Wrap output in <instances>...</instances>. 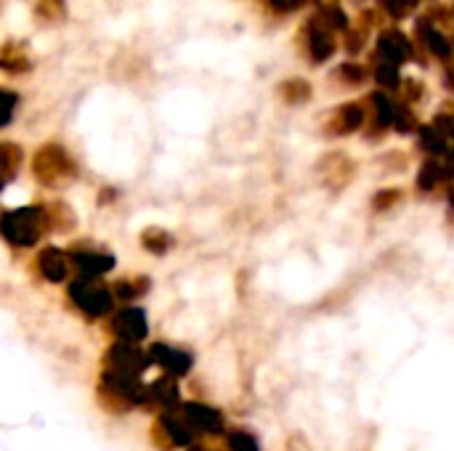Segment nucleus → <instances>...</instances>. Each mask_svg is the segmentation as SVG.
<instances>
[{
	"label": "nucleus",
	"instance_id": "obj_1",
	"mask_svg": "<svg viewBox=\"0 0 454 451\" xmlns=\"http://www.w3.org/2000/svg\"><path fill=\"white\" fill-rule=\"evenodd\" d=\"M53 231L48 202L19 205L0 213V239L13 250H32Z\"/></svg>",
	"mask_w": 454,
	"mask_h": 451
},
{
	"label": "nucleus",
	"instance_id": "obj_2",
	"mask_svg": "<svg viewBox=\"0 0 454 451\" xmlns=\"http://www.w3.org/2000/svg\"><path fill=\"white\" fill-rule=\"evenodd\" d=\"M96 396L101 409L125 415L133 409H149V385L141 377L101 369L96 383Z\"/></svg>",
	"mask_w": 454,
	"mask_h": 451
},
{
	"label": "nucleus",
	"instance_id": "obj_3",
	"mask_svg": "<svg viewBox=\"0 0 454 451\" xmlns=\"http://www.w3.org/2000/svg\"><path fill=\"white\" fill-rule=\"evenodd\" d=\"M67 303L72 306V311L96 324V322H109L112 314L117 311V300L112 287L104 279H85V276H72L67 284Z\"/></svg>",
	"mask_w": 454,
	"mask_h": 451
},
{
	"label": "nucleus",
	"instance_id": "obj_4",
	"mask_svg": "<svg viewBox=\"0 0 454 451\" xmlns=\"http://www.w3.org/2000/svg\"><path fill=\"white\" fill-rule=\"evenodd\" d=\"M32 173L45 189H64L77 178V162L61 144H45L32 157Z\"/></svg>",
	"mask_w": 454,
	"mask_h": 451
},
{
	"label": "nucleus",
	"instance_id": "obj_5",
	"mask_svg": "<svg viewBox=\"0 0 454 451\" xmlns=\"http://www.w3.org/2000/svg\"><path fill=\"white\" fill-rule=\"evenodd\" d=\"M67 255H69V263H72V274L74 276H85V279H104L117 266L114 253L101 247V245H96V242H90V239L72 242L67 247Z\"/></svg>",
	"mask_w": 454,
	"mask_h": 451
},
{
	"label": "nucleus",
	"instance_id": "obj_6",
	"mask_svg": "<svg viewBox=\"0 0 454 451\" xmlns=\"http://www.w3.org/2000/svg\"><path fill=\"white\" fill-rule=\"evenodd\" d=\"M149 367H152L149 354L141 346H136V343L112 340L109 348L101 356V369L120 372V375H130V377H141Z\"/></svg>",
	"mask_w": 454,
	"mask_h": 451
},
{
	"label": "nucleus",
	"instance_id": "obj_7",
	"mask_svg": "<svg viewBox=\"0 0 454 451\" xmlns=\"http://www.w3.org/2000/svg\"><path fill=\"white\" fill-rule=\"evenodd\" d=\"M194 441V431L178 412H160L152 425V444L160 451L189 449Z\"/></svg>",
	"mask_w": 454,
	"mask_h": 451
},
{
	"label": "nucleus",
	"instance_id": "obj_8",
	"mask_svg": "<svg viewBox=\"0 0 454 451\" xmlns=\"http://www.w3.org/2000/svg\"><path fill=\"white\" fill-rule=\"evenodd\" d=\"M106 327H109L112 340H120V343L141 346L149 338V316L138 306H122L120 311L112 314Z\"/></svg>",
	"mask_w": 454,
	"mask_h": 451
},
{
	"label": "nucleus",
	"instance_id": "obj_9",
	"mask_svg": "<svg viewBox=\"0 0 454 451\" xmlns=\"http://www.w3.org/2000/svg\"><path fill=\"white\" fill-rule=\"evenodd\" d=\"M149 354V362L152 367H160L165 377H173V380H181L192 372L194 367V356L173 343H165V340H157L146 348Z\"/></svg>",
	"mask_w": 454,
	"mask_h": 451
},
{
	"label": "nucleus",
	"instance_id": "obj_10",
	"mask_svg": "<svg viewBox=\"0 0 454 451\" xmlns=\"http://www.w3.org/2000/svg\"><path fill=\"white\" fill-rule=\"evenodd\" d=\"M32 266H35V274L48 284H69V279L74 276L67 247H56V245L40 247Z\"/></svg>",
	"mask_w": 454,
	"mask_h": 451
},
{
	"label": "nucleus",
	"instance_id": "obj_11",
	"mask_svg": "<svg viewBox=\"0 0 454 451\" xmlns=\"http://www.w3.org/2000/svg\"><path fill=\"white\" fill-rule=\"evenodd\" d=\"M181 415L184 420L189 423V428L194 433H202V436H215L223 431V415L210 407V404H200V401H189L181 407Z\"/></svg>",
	"mask_w": 454,
	"mask_h": 451
},
{
	"label": "nucleus",
	"instance_id": "obj_12",
	"mask_svg": "<svg viewBox=\"0 0 454 451\" xmlns=\"http://www.w3.org/2000/svg\"><path fill=\"white\" fill-rule=\"evenodd\" d=\"M181 404V391H178V380L173 377H157L154 383H149V409H160V412H176Z\"/></svg>",
	"mask_w": 454,
	"mask_h": 451
},
{
	"label": "nucleus",
	"instance_id": "obj_13",
	"mask_svg": "<svg viewBox=\"0 0 454 451\" xmlns=\"http://www.w3.org/2000/svg\"><path fill=\"white\" fill-rule=\"evenodd\" d=\"M109 287H112L117 303H122V306H136V300H141V298L152 290V282H149V276H122V279H117V282L109 284Z\"/></svg>",
	"mask_w": 454,
	"mask_h": 451
},
{
	"label": "nucleus",
	"instance_id": "obj_14",
	"mask_svg": "<svg viewBox=\"0 0 454 451\" xmlns=\"http://www.w3.org/2000/svg\"><path fill=\"white\" fill-rule=\"evenodd\" d=\"M21 162H24L21 146L11 144V141H0V194L5 191L8 183L16 181V175L21 170Z\"/></svg>",
	"mask_w": 454,
	"mask_h": 451
},
{
	"label": "nucleus",
	"instance_id": "obj_15",
	"mask_svg": "<svg viewBox=\"0 0 454 451\" xmlns=\"http://www.w3.org/2000/svg\"><path fill=\"white\" fill-rule=\"evenodd\" d=\"M173 245H176V237L168 231V229H160V226H149V229H144L141 231V247L146 250V253H152V255H165V253H170L173 250Z\"/></svg>",
	"mask_w": 454,
	"mask_h": 451
},
{
	"label": "nucleus",
	"instance_id": "obj_16",
	"mask_svg": "<svg viewBox=\"0 0 454 451\" xmlns=\"http://www.w3.org/2000/svg\"><path fill=\"white\" fill-rule=\"evenodd\" d=\"M380 53H383L388 61L399 64V61H404V58L410 56V43H407V37H404L402 32H386V35L380 37Z\"/></svg>",
	"mask_w": 454,
	"mask_h": 451
},
{
	"label": "nucleus",
	"instance_id": "obj_17",
	"mask_svg": "<svg viewBox=\"0 0 454 451\" xmlns=\"http://www.w3.org/2000/svg\"><path fill=\"white\" fill-rule=\"evenodd\" d=\"M0 66L5 72H27L29 69V58H27V53L16 43H8L0 51Z\"/></svg>",
	"mask_w": 454,
	"mask_h": 451
},
{
	"label": "nucleus",
	"instance_id": "obj_18",
	"mask_svg": "<svg viewBox=\"0 0 454 451\" xmlns=\"http://www.w3.org/2000/svg\"><path fill=\"white\" fill-rule=\"evenodd\" d=\"M309 43H311V53H314V58H327L330 53H333V40H330V35L327 32H322V29H311V35H309Z\"/></svg>",
	"mask_w": 454,
	"mask_h": 451
},
{
	"label": "nucleus",
	"instance_id": "obj_19",
	"mask_svg": "<svg viewBox=\"0 0 454 451\" xmlns=\"http://www.w3.org/2000/svg\"><path fill=\"white\" fill-rule=\"evenodd\" d=\"M338 120H340L338 130H340V133H346V130H356V128L362 125L364 114H362V109H359V106H354V104H351V106H343V109H340Z\"/></svg>",
	"mask_w": 454,
	"mask_h": 451
},
{
	"label": "nucleus",
	"instance_id": "obj_20",
	"mask_svg": "<svg viewBox=\"0 0 454 451\" xmlns=\"http://www.w3.org/2000/svg\"><path fill=\"white\" fill-rule=\"evenodd\" d=\"M16 104H19V96H16L13 90L0 88V128H5V125L13 120Z\"/></svg>",
	"mask_w": 454,
	"mask_h": 451
},
{
	"label": "nucleus",
	"instance_id": "obj_21",
	"mask_svg": "<svg viewBox=\"0 0 454 451\" xmlns=\"http://www.w3.org/2000/svg\"><path fill=\"white\" fill-rule=\"evenodd\" d=\"M420 138H423V146H426L428 152H434V154H439V152L447 149V138H444L436 128H423Z\"/></svg>",
	"mask_w": 454,
	"mask_h": 451
},
{
	"label": "nucleus",
	"instance_id": "obj_22",
	"mask_svg": "<svg viewBox=\"0 0 454 451\" xmlns=\"http://www.w3.org/2000/svg\"><path fill=\"white\" fill-rule=\"evenodd\" d=\"M229 449L231 451H258V441H255L250 433H245V431H234V433L229 436Z\"/></svg>",
	"mask_w": 454,
	"mask_h": 451
},
{
	"label": "nucleus",
	"instance_id": "obj_23",
	"mask_svg": "<svg viewBox=\"0 0 454 451\" xmlns=\"http://www.w3.org/2000/svg\"><path fill=\"white\" fill-rule=\"evenodd\" d=\"M439 178H442V167H439L436 162H428V165L423 167L418 183H420V189H434V186L439 183Z\"/></svg>",
	"mask_w": 454,
	"mask_h": 451
},
{
	"label": "nucleus",
	"instance_id": "obj_24",
	"mask_svg": "<svg viewBox=\"0 0 454 451\" xmlns=\"http://www.w3.org/2000/svg\"><path fill=\"white\" fill-rule=\"evenodd\" d=\"M426 40H428V45H431V51H436L439 56H450V43L439 35V32H434V29H428L426 32Z\"/></svg>",
	"mask_w": 454,
	"mask_h": 451
},
{
	"label": "nucleus",
	"instance_id": "obj_25",
	"mask_svg": "<svg viewBox=\"0 0 454 451\" xmlns=\"http://www.w3.org/2000/svg\"><path fill=\"white\" fill-rule=\"evenodd\" d=\"M378 80H380L383 85H396V82H399V72H396V66H394V64L380 66V69H378Z\"/></svg>",
	"mask_w": 454,
	"mask_h": 451
},
{
	"label": "nucleus",
	"instance_id": "obj_26",
	"mask_svg": "<svg viewBox=\"0 0 454 451\" xmlns=\"http://www.w3.org/2000/svg\"><path fill=\"white\" fill-rule=\"evenodd\" d=\"M418 0H386V8L394 11V16H402L410 5H415Z\"/></svg>",
	"mask_w": 454,
	"mask_h": 451
},
{
	"label": "nucleus",
	"instance_id": "obj_27",
	"mask_svg": "<svg viewBox=\"0 0 454 451\" xmlns=\"http://www.w3.org/2000/svg\"><path fill=\"white\" fill-rule=\"evenodd\" d=\"M340 72H343V74H346V80H354V82H356V80H362V77H364V72H362V69H359V66H354V64H346V66H343V69H340Z\"/></svg>",
	"mask_w": 454,
	"mask_h": 451
},
{
	"label": "nucleus",
	"instance_id": "obj_28",
	"mask_svg": "<svg viewBox=\"0 0 454 451\" xmlns=\"http://www.w3.org/2000/svg\"><path fill=\"white\" fill-rule=\"evenodd\" d=\"M277 8H282V11H287V8H295L298 5V0H271Z\"/></svg>",
	"mask_w": 454,
	"mask_h": 451
},
{
	"label": "nucleus",
	"instance_id": "obj_29",
	"mask_svg": "<svg viewBox=\"0 0 454 451\" xmlns=\"http://www.w3.org/2000/svg\"><path fill=\"white\" fill-rule=\"evenodd\" d=\"M186 451H207V449H205V447H189Z\"/></svg>",
	"mask_w": 454,
	"mask_h": 451
},
{
	"label": "nucleus",
	"instance_id": "obj_30",
	"mask_svg": "<svg viewBox=\"0 0 454 451\" xmlns=\"http://www.w3.org/2000/svg\"><path fill=\"white\" fill-rule=\"evenodd\" d=\"M452 205H454V197H452Z\"/></svg>",
	"mask_w": 454,
	"mask_h": 451
}]
</instances>
